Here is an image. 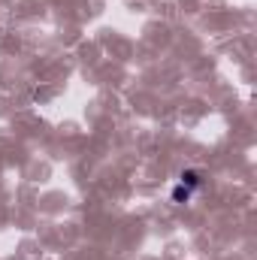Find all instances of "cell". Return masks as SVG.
Returning <instances> with one entry per match:
<instances>
[{
	"mask_svg": "<svg viewBox=\"0 0 257 260\" xmlns=\"http://www.w3.org/2000/svg\"><path fill=\"white\" fill-rule=\"evenodd\" d=\"M179 182H182L185 188H191V191H197V188L203 185V179H200V173H197V170H182V176H179Z\"/></svg>",
	"mask_w": 257,
	"mask_h": 260,
	"instance_id": "6da1fadb",
	"label": "cell"
},
{
	"mask_svg": "<svg viewBox=\"0 0 257 260\" xmlns=\"http://www.w3.org/2000/svg\"><path fill=\"white\" fill-rule=\"evenodd\" d=\"M194 197V191L191 188H185V185H182V182H179V185H176V188H173V194H170V200H173V203H179V206H182V203H188V200H191Z\"/></svg>",
	"mask_w": 257,
	"mask_h": 260,
	"instance_id": "7a4b0ae2",
	"label": "cell"
}]
</instances>
